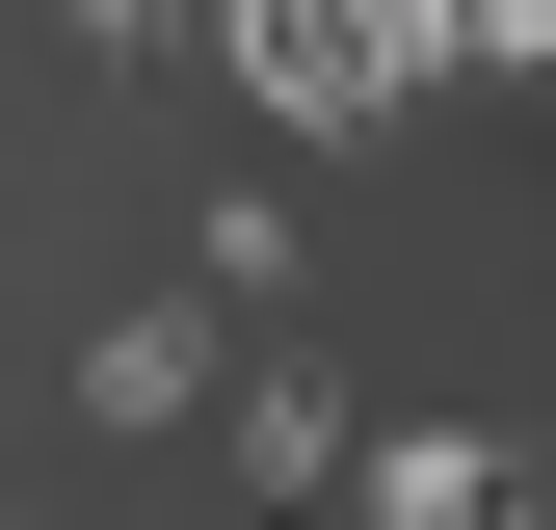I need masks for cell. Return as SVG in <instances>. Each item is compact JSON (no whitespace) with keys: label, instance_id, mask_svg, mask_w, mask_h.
I'll list each match as a JSON object with an SVG mask.
<instances>
[{"label":"cell","instance_id":"3957f363","mask_svg":"<svg viewBox=\"0 0 556 530\" xmlns=\"http://www.w3.org/2000/svg\"><path fill=\"white\" fill-rule=\"evenodd\" d=\"M239 478H344V398H318V345H239Z\"/></svg>","mask_w":556,"mask_h":530},{"label":"cell","instance_id":"277c9868","mask_svg":"<svg viewBox=\"0 0 556 530\" xmlns=\"http://www.w3.org/2000/svg\"><path fill=\"white\" fill-rule=\"evenodd\" d=\"M186 292H239V318L292 292V186H213V213H186Z\"/></svg>","mask_w":556,"mask_h":530},{"label":"cell","instance_id":"6da1fadb","mask_svg":"<svg viewBox=\"0 0 556 530\" xmlns=\"http://www.w3.org/2000/svg\"><path fill=\"white\" fill-rule=\"evenodd\" d=\"M213 371H239V292H132V318H80V425H132V451H160Z\"/></svg>","mask_w":556,"mask_h":530},{"label":"cell","instance_id":"7a4b0ae2","mask_svg":"<svg viewBox=\"0 0 556 530\" xmlns=\"http://www.w3.org/2000/svg\"><path fill=\"white\" fill-rule=\"evenodd\" d=\"M344 478H371L397 530H504V504H530V451H477V425H397V451H344Z\"/></svg>","mask_w":556,"mask_h":530},{"label":"cell","instance_id":"5b68a950","mask_svg":"<svg viewBox=\"0 0 556 530\" xmlns=\"http://www.w3.org/2000/svg\"><path fill=\"white\" fill-rule=\"evenodd\" d=\"M80 53H186V0H80Z\"/></svg>","mask_w":556,"mask_h":530}]
</instances>
